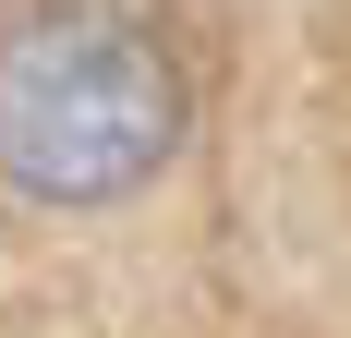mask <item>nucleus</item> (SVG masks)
Listing matches in <instances>:
<instances>
[{"instance_id": "1", "label": "nucleus", "mask_w": 351, "mask_h": 338, "mask_svg": "<svg viewBox=\"0 0 351 338\" xmlns=\"http://www.w3.org/2000/svg\"><path fill=\"white\" fill-rule=\"evenodd\" d=\"M194 85L134 12H12L0 25V181L36 205L145 194L182 157Z\"/></svg>"}]
</instances>
